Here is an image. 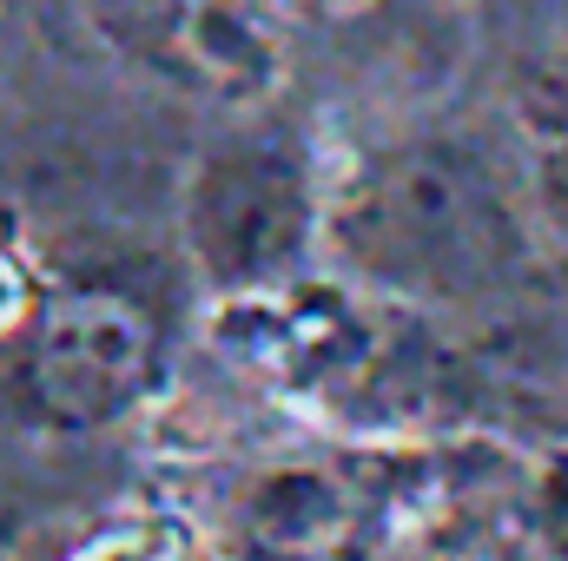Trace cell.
I'll return each instance as SVG.
<instances>
[{"instance_id":"10","label":"cell","mask_w":568,"mask_h":561,"mask_svg":"<svg viewBox=\"0 0 568 561\" xmlns=\"http://www.w3.org/2000/svg\"><path fill=\"white\" fill-rule=\"evenodd\" d=\"M27 317H33V278H27L20 252L0 238V330H13V324H27Z\"/></svg>"},{"instance_id":"5","label":"cell","mask_w":568,"mask_h":561,"mask_svg":"<svg viewBox=\"0 0 568 561\" xmlns=\"http://www.w3.org/2000/svg\"><path fill=\"white\" fill-rule=\"evenodd\" d=\"M185 53L225 93H265L284 67L265 0H192L185 7Z\"/></svg>"},{"instance_id":"4","label":"cell","mask_w":568,"mask_h":561,"mask_svg":"<svg viewBox=\"0 0 568 561\" xmlns=\"http://www.w3.org/2000/svg\"><path fill=\"white\" fill-rule=\"evenodd\" d=\"M357 522V496L337 469L324 462H278L252 482L245 496V529L258 549L291 561H311V555H331Z\"/></svg>"},{"instance_id":"6","label":"cell","mask_w":568,"mask_h":561,"mask_svg":"<svg viewBox=\"0 0 568 561\" xmlns=\"http://www.w3.org/2000/svg\"><path fill=\"white\" fill-rule=\"evenodd\" d=\"M523 529L542 561H568V442H549L523 482Z\"/></svg>"},{"instance_id":"12","label":"cell","mask_w":568,"mask_h":561,"mask_svg":"<svg viewBox=\"0 0 568 561\" xmlns=\"http://www.w3.org/2000/svg\"><path fill=\"white\" fill-rule=\"evenodd\" d=\"M265 7H272V0H265Z\"/></svg>"},{"instance_id":"1","label":"cell","mask_w":568,"mask_h":561,"mask_svg":"<svg viewBox=\"0 0 568 561\" xmlns=\"http://www.w3.org/2000/svg\"><path fill=\"white\" fill-rule=\"evenodd\" d=\"M324 238L317 178L284 145H225L185 185V245L225 297L284 290Z\"/></svg>"},{"instance_id":"2","label":"cell","mask_w":568,"mask_h":561,"mask_svg":"<svg viewBox=\"0 0 568 561\" xmlns=\"http://www.w3.org/2000/svg\"><path fill=\"white\" fill-rule=\"evenodd\" d=\"M324 218H357L377 272L404 284H469L503 258L509 212L483 185V172L456 145H410L377 178H364L357 205H331Z\"/></svg>"},{"instance_id":"11","label":"cell","mask_w":568,"mask_h":561,"mask_svg":"<svg viewBox=\"0 0 568 561\" xmlns=\"http://www.w3.org/2000/svg\"><path fill=\"white\" fill-rule=\"evenodd\" d=\"M297 7H311V13H324V20H344V13H364L371 0H297Z\"/></svg>"},{"instance_id":"3","label":"cell","mask_w":568,"mask_h":561,"mask_svg":"<svg viewBox=\"0 0 568 561\" xmlns=\"http://www.w3.org/2000/svg\"><path fill=\"white\" fill-rule=\"evenodd\" d=\"M152 390V324L120 290H60L27 317V397L67 429L120 422Z\"/></svg>"},{"instance_id":"9","label":"cell","mask_w":568,"mask_h":561,"mask_svg":"<svg viewBox=\"0 0 568 561\" xmlns=\"http://www.w3.org/2000/svg\"><path fill=\"white\" fill-rule=\"evenodd\" d=\"M67 561H179V549H172V536H159V529L133 522V529H106V536L80 542Z\"/></svg>"},{"instance_id":"7","label":"cell","mask_w":568,"mask_h":561,"mask_svg":"<svg viewBox=\"0 0 568 561\" xmlns=\"http://www.w3.org/2000/svg\"><path fill=\"white\" fill-rule=\"evenodd\" d=\"M516 126L529 145H568V47L542 53L516 80Z\"/></svg>"},{"instance_id":"8","label":"cell","mask_w":568,"mask_h":561,"mask_svg":"<svg viewBox=\"0 0 568 561\" xmlns=\"http://www.w3.org/2000/svg\"><path fill=\"white\" fill-rule=\"evenodd\" d=\"M529 212H536V232L568 258V145H536V159H529Z\"/></svg>"}]
</instances>
